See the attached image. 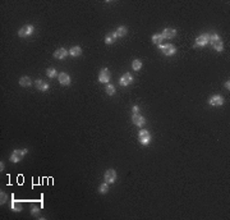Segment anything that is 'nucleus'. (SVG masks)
Returning a JSON list of instances; mask_svg holds the SVG:
<instances>
[{"label": "nucleus", "mask_w": 230, "mask_h": 220, "mask_svg": "<svg viewBox=\"0 0 230 220\" xmlns=\"http://www.w3.org/2000/svg\"><path fill=\"white\" fill-rule=\"evenodd\" d=\"M99 192H100L101 195L108 193V192H109V183H106V182H104L102 184H100V187H99Z\"/></svg>", "instance_id": "22"}, {"label": "nucleus", "mask_w": 230, "mask_h": 220, "mask_svg": "<svg viewBox=\"0 0 230 220\" xmlns=\"http://www.w3.org/2000/svg\"><path fill=\"white\" fill-rule=\"evenodd\" d=\"M138 141L142 143V145L147 146L148 143L151 142V135H150V132L146 131V129H141L139 133H138Z\"/></svg>", "instance_id": "3"}, {"label": "nucleus", "mask_w": 230, "mask_h": 220, "mask_svg": "<svg viewBox=\"0 0 230 220\" xmlns=\"http://www.w3.org/2000/svg\"><path fill=\"white\" fill-rule=\"evenodd\" d=\"M110 77H111V74H110L109 69L102 68L100 71V73H99V82H101V83H109Z\"/></svg>", "instance_id": "7"}, {"label": "nucleus", "mask_w": 230, "mask_h": 220, "mask_svg": "<svg viewBox=\"0 0 230 220\" xmlns=\"http://www.w3.org/2000/svg\"><path fill=\"white\" fill-rule=\"evenodd\" d=\"M225 87H226V88H228V90H229V87H230V83H229V81H228V82H226V83H225Z\"/></svg>", "instance_id": "29"}, {"label": "nucleus", "mask_w": 230, "mask_h": 220, "mask_svg": "<svg viewBox=\"0 0 230 220\" xmlns=\"http://www.w3.org/2000/svg\"><path fill=\"white\" fill-rule=\"evenodd\" d=\"M161 35H162V37H164V39H169V40H171V39H174V37L177 36V30L168 27V28H165V30L161 32Z\"/></svg>", "instance_id": "13"}, {"label": "nucleus", "mask_w": 230, "mask_h": 220, "mask_svg": "<svg viewBox=\"0 0 230 220\" xmlns=\"http://www.w3.org/2000/svg\"><path fill=\"white\" fill-rule=\"evenodd\" d=\"M208 104L212 105V106H221V105L224 104V97L220 96V95H214V96L210 97Z\"/></svg>", "instance_id": "10"}, {"label": "nucleus", "mask_w": 230, "mask_h": 220, "mask_svg": "<svg viewBox=\"0 0 230 220\" xmlns=\"http://www.w3.org/2000/svg\"><path fill=\"white\" fill-rule=\"evenodd\" d=\"M33 32H35V27L32 24H26L18 31V36L19 37H28V36H31Z\"/></svg>", "instance_id": "4"}, {"label": "nucleus", "mask_w": 230, "mask_h": 220, "mask_svg": "<svg viewBox=\"0 0 230 220\" xmlns=\"http://www.w3.org/2000/svg\"><path fill=\"white\" fill-rule=\"evenodd\" d=\"M132 110H133V114L138 113V111H139V108H138V105H134V106L132 108Z\"/></svg>", "instance_id": "28"}, {"label": "nucleus", "mask_w": 230, "mask_h": 220, "mask_svg": "<svg viewBox=\"0 0 230 220\" xmlns=\"http://www.w3.org/2000/svg\"><path fill=\"white\" fill-rule=\"evenodd\" d=\"M68 54H69V51H66L65 49H63V47H62V49H58L54 53V56H55L56 59H65V56L68 55Z\"/></svg>", "instance_id": "15"}, {"label": "nucleus", "mask_w": 230, "mask_h": 220, "mask_svg": "<svg viewBox=\"0 0 230 220\" xmlns=\"http://www.w3.org/2000/svg\"><path fill=\"white\" fill-rule=\"evenodd\" d=\"M19 84H21L22 87H30V86L32 84V80L30 77H27V75H24V77H22L21 80H19Z\"/></svg>", "instance_id": "18"}, {"label": "nucleus", "mask_w": 230, "mask_h": 220, "mask_svg": "<svg viewBox=\"0 0 230 220\" xmlns=\"http://www.w3.org/2000/svg\"><path fill=\"white\" fill-rule=\"evenodd\" d=\"M208 44L212 45V47H214L216 51H219V53L224 50V42H223L221 39H220V36L217 33L210 35V42Z\"/></svg>", "instance_id": "1"}, {"label": "nucleus", "mask_w": 230, "mask_h": 220, "mask_svg": "<svg viewBox=\"0 0 230 220\" xmlns=\"http://www.w3.org/2000/svg\"><path fill=\"white\" fill-rule=\"evenodd\" d=\"M82 54V49H81V46H73L72 49H69V55L72 56H79Z\"/></svg>", "instance_id": "19"}, {"label": "nucleus", "mask_w": 230, "mask_h": 220, "mask_svg": "<svg viewBox=\"0 0 230 220\" xmlns=\"http://www.w3.org/2000/svg\"><path fill=\"white\" fill-rule=\"evenodd\" d=\"M26 154H27V150H26V149H23V150H14L13 154L11 155V161H13V162H19Z\"/></svg>", "instance_id": "6"}, {"label": "nucleus", "mask_w": 230, "mask_h": 220, "mask_svg": "<svg viewBox=\"0 0 230 220\" xmlns=\"http://www.w3.org/2000/svg\"><path fill=\"white\" fill-rule=\"evenodd\" d=\"M35 86H36V88L38 91H42V92L49 90V83L45 82L44 80H36L35 81Z\"/></svg>", "instance_id": "14"}, {"label": "nucleus", "mask_w": 230, "mask_h": 220, "mask_svg": "<svg viewBox=\"0 0 230 220\" xmlns=\"http://www.w3.org/2000/svg\"><path fill=\"white\" fill-rule=\"evenodd\" d=\"M105 91H106V93L109 95V96H113V95H115V87H114V84L108 83V86H106V88H105Z\"/></svg>", "instance_id": "25"}, {"label": "nucleus", "mask_w": 230, "mask_h": 220, "mask_svg": "<svg viewBox=\"0 0 230 220\" xmlns=\"http://www.w3.org/2000/svg\"><path fill=\"white\" fill-rule=\"evenodd\" d=\"M6 201H8V195L2 191V192H0V204L4 205V204L6 202Z\"/></svg>", "instance_id": "26"}, {"label": "nucleus", "mask_w": 230, "mask_h": 220, "mask_svg": "<svg viewBox=\"0 0 230 220\" xmlns=\"http://www.w3.org/2000/svg\"><path fill=\"white\" fill-rule=\"evenodd\" d=\"M46 75L49 78H54V77H58V72H56V69H54V68H49V69H46Z\"/></svg>", "instance_id": "24"}, {"label": "nucleus", "mask_w": 230, "mask_h": 220, "mask_svg": "<svg viewBox=\"0 0 230 220\" xmlns=\"http://www.w3.org/2000/svg\"><path fill=\"white\" fill-rule=\"evenodd\" d=\"M208 42H210V35H208V33H202V35H199L197 39H196L194 46H196V47H203V46H206Z\"/></svg>", "instance_id": "5"}, {"label": "nucleus", "mask_w": 230, "mask_h": 220, "mask_svg": "<svg viewBox=\"0 0 230 220\" xmlns=\"http://www.w3.org/2000/svg\"><path fill=\"white\" fill-rule=\"evenodd\" d=\"M117 39H118L117 33H115V32H110V33H108V35H106V37H105V44L111 45V44H114V42H115V40H117Z\"/></svg>", "instance_id": "16"}, {"label": "nucleus", "mask_w": 230, "mask_h": 220, "mask_svg": "<svg viewBox=\"0 0 230 220\" xmlns=\"http://www.w3.org/2000/svg\"><path fill=\"white\" fill-rule=\"evenodd\" d=\"M31 213H32V215H38V214H40V207L32 205L31 206Z\"/></svg>", "instance_id": "27"}, {"label": "nucleus", "mask_w": 230, "mask_h": 220, "mask_svg": "<svg viewBox=\"0 0 230 220\" xmlns=\"http://www.w3.org/2000/svg\"><path fill=\"white\" fill-rule=\"evenodd\" d=\"M132 68H133L134 71H139V69L142 68V62H141L139 59H134V60L132 62Z\"/></svg>", "instance_id": "23"}, {"label": "nucleus", "mask_w": 230, "mask_h": 220, "mask_svg": "<svg viewBox=\"0 0 230 220\" xmlns=\"http://www.w3.org/2000/svg\"><path fill=\"white\" fill-rule=\"evenodd\" d=\"M162 41H164V37H162L161 33H155V35H152V42H153V44L161 45Z\"/></svg>", "instance_id": "21"}, {"label": "nucleus", "mask_w": 230, "mask_h": 220, "mask_svg": "<svg viewBox=\"0 0 230 220\" xmlns=\"http://www.w3.org/2000/svg\"><path fill=\"white\" fill-rule=\"evenodd\" d=\"M132 120H133V123L136 124L137 127H143V126H145V124H146V119H145V117H142L141 114H138V113L133 114Z\"/></svg>", "instance_id": "11"}, {"label": "nucleus", "mask_w": 230, "mask_h": 220, "mask_svg": "<svg viewBox=\"0 0 230 220\" xmlns=\"http://www.w3.org/2000/svg\"><path fill=\"white\" fill-rule=\"evenodd\" d=\"M127 32H128V30H127L126 26H119L117 28V31H115V33H117L118 37H124V36L127 35Z\"/></svg>", "instance_id": "20"}, {"label": "nucleus", "mask_w": 230, "mask_h": 220, "mask_svg": "<svg viewBox=\"0 0 230 220\" xmlns=\"http://www.w3.org/2000/svg\"><path fill=\"white\" fill-rule=\"evenodd\" d=\"M159 47H160V51L164 55H166V56H171V55H174L177 53V47L172 44H166V45L161 44V45H159Z\"/></svg>", "instance_id": "2"}, {"label": "nucleus", "mask_w": 230, "mask_h": 220, "mask_svg": "<svg viewBox=\"0 0 230 220\" xmlns=\"http://www.w3.org/2000/svg\"><path fill=\"white\" fill-rule=\"evenodd\" d=\"M11 209L13 210V211H15V213H19V211L22 210V204H21V201L13 200L12 204H11Z\"/></svg>", "instance_id": "17"}, {"label": "nucleus", "mask_w": 230, "mask_h": 220, "mask_svg": "<svg viewBox=\"0 0 230 220\" xmlns=\"http://www.w3.org/2000/svg\"><path fill=\"white\" fill-rule=\"evenodd\" d=\"M0 170H2V171L4 170V164H3V162H2V164H0Z\"/></svg>", "instance_id": "30"}, {"label": "nucleus", "mask_w": 230, "mask_h": 220, "mask_svg": "<svg viewBox=\"0 0 230 220\" xmlns=\"http://www.w3.org/2000/svg\"><path fill=\"white\" fill-rule=\"evenodd\" d=\"M58 80H59V83L62 86H68L70 83V75L65 72H62V73H59V75H58Z\"/></svg>", "instance_id": "12"}, {"label": "nucleus", "mask_w": 230, "mask_h": 220, "mask_svg": "<svg viewBox=\"0 0 230 220\" xmlns=\"http://www.w3.org/2000/svg\"><path fill=\"white\" fill-rule=\"evenodd\" d=\"M132 82H133V75L130 73H124L119 78V84L123 86V87H127V86H129Z\"/></svg>", "instance_id": "8"}, {"label": "nucleus", "mask_w": 230, "mask_h": 220, "mask_svg": "<svg viewBox=\"0 0 230 220\" xmlns=\"http://www.w3.org/2000/svg\"><path fill=\"white\" fill-rule=\"evenodd\" d=\"M104 178H105V182H106V183H109V184L114 183V182L117 180V171H115L114 169H109V170L105 171Z\"/></svg>", "instance_id": "9"}]
</instances>
